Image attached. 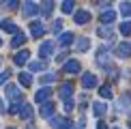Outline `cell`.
<instances>
[{
	"label": "cell",
	"mask_w": 131,
	"mask_h": 129,
	"mask_svg": "<svg viewBox=\"0 0 131 129\" xmlns=\"http://www.w3.org/2000/svg\"><path fill=\"white\" fill-rule=\"evenodd\" d=\"M82 86H84L86 90L95 88V86H97V75L95 73H84V75H82Z\"/></svg>",
	"instance_id": "3957f363"
},
{
	"label": "cell",
	"mask_w": 131,
	"mask_h": 129,
	"mask_svg": "<svg viewBox=\"0 0 131 129\" xmlns=\"http://www.w3.org/2000/svg\"><path fill=\"white\" fill-rule=\"evenodd\" d=\"M97 62H99L101 67H105V69H110V64H107V62H110V52H107L105 47H101V50L97 52Z\"/></svg>",
	"instance_id": "5b68a950"
},
{
	"label": "cell",
	"mask_w": 131,
	"mask_h": 129,
	"mask_svg": "<svg viewBox=\"0 0 131 129\" xmlns=\"http://www.w3.org/2000/svg\"><path fill=\"white\" fill-rule=\"evenodd\" d=\"M19 116L24 118L26 123H30V121H32V116H35V114H32V105L24 103V105H21V112H19Z\"/></svg>",
	"instance_id": "5bb4252c"
},
{
	"label": "cell",
	"mask_w": 131,
	"mask_h": 129,
	"mask_svg": "<svg viewBox=\"0 0 131 129\" xmlns=\"http://www.w3.org/2000/svg\"><path fill=\"white\" fill-rule=\"evenodd\" d=\"M52 114H54V103H52V101L43 103V105H41V116H43V118H52Z\"/></svg>",
	"instance_id": "2e32d148"
},
{
	"label": "cell",
	"mask_w": 131,
	"mask_h": 129,
	"mask_svg": "<svg viewBox=\"0 0 131 129\" xmlns=\"http://www.w3.org/2000/svg\"><path fill=\"white\" fill-rule=\"evenodd\" d=\"M7 7H9V9H17V0H9Z\"/></svg>",
	"instance_id": "d590c367"
},
{
	"label": "cell",
	"mask_w": 131,
	"mask_h": 129,
	"mask_svg": "<svg viewBox=\"0 0 131 129\" xmlns=\"http://www.w3.org/2000/svg\"><path fill=\"white\" fill-rule=\"evenodd\" d=\"M114 19H116V11H103V13H101V22H103V24H112V22Z\"/></svg>",
	"instance_id": "ac0fdd59"
},
{
	"label": "cell",
	"mask_w": 131,
	"mask_h": 129,
	"mask_svg": "<svg viewBox=\"0 0 131 129\" xmlns=\"http://www.w3.org/2000/svg\"><path fill=\"white\" fill-rule=\"evenodd\" d=\"M50 97H52V88H41V90H37L35 101H37V103H47Z\"/></svg>",
	"instance_id": "8992f818"
},
{
	"label": "cell",
	"mask_w": 131,
	"mask_h": 129,
	"mask_svg": "<svg viewBox=\"0 0 131 129\" xmlns=\"http://www.w3.org/2000/svg\"><path fill=\"white\" fill-rule=\"evenodd\" d=\"M52 52H54V43H52V41H43L41 45H39V56H41V58L52 56Z\"/></svg>",
	"instance_id": "52a82bcc"
},
{
	"label": "cell",
	"mask_w": 131,
	"mask_h": 129,
	"mask_svg": "<svg viewBox=\"0 0 131 129\" xmlns=\"http://www.w3.org/2000/svg\"><path fill=\"white\" fill-rule=\"evenodd\" d=\"M62 71L64 73H78L80 71V62L78 60H67V62H64V67H62Z\"/></svg>",
	"instance_id": "4fadbf2b"
},
{
	"label": "cell",
	"mask_w": 131,
	"mask_h": 129,
	"mask_svg": "<svg viewBox=\"0 0 131 129\" xmlns=\"http://www.w3.org/2000/svg\"><path fill=\"white\" fill-rule=\"evenodd\" d=\"M0 64H2V58H0Z\"/></svg>",
	"instance_id": "60d3db41"
},
{
	"label": "cell",
	"mask_w": 131,
	"mask_h": 129,
	"mask_svg": "<svg viewBox=\"0 0 131 129\" xmlns=\"http://www.w3.org/2000/svg\"><path fill=\"white\" fill-rule=\"evenodd\" d=\"M97 129H107V125H105V123H99V125H97Z\"/></svg>",
	"instance_id": "74e56055"
},
{
	"label": "cell",
	"mask_w": 131,
	"mask_h": 129,
	"mask_svg": "<svg viewBox=\"0 0 131 129\" xmlns=\"http://www.w3.org/2000/svg\"><path fill=\"white\" fill-rule=\"evenodd\" d=\"M7 129H15V127H7Z\"/></svg>",
	"instance_id": "ab89813d"
},
{
	"label": "cell",
	"mask_w": 131,
	"mask_h": 129,
	"mask_svg": "<svg viewBox=\"0 0 131 129\" xmlns=\"http://www.w3.org/2000/svg\"><path fill=\"white\" fill-rule=\"evenodd\" d=\"M52 30H54V32L58 35V32L62 30V22H60V19H58V22H54V28H52Z\"/></svg>",
	"instance_id": "836d02e7"
},
{
	"label": "cell",
	"mask_w": 131,
	"mask_h": 129,
	"mask_svg": "<svg viewBox=\"0 0 131 129\" xmlns=\"http://www.w3.org/2000/svg\"><path fill=\"white\" fill-rule=\"evenodd\" d=\"M71 95H73V84H71V82L62 84V86H60V97L67 101V99H71Z\"/></svg>",
	"instance_id": "9a60e30c"
},
{
	"label": "cell",
	"mask_w": 131,
	"mask_h": 129,
	"mask_svg": "<svg viewBox=\"0 0 131 129\" xmlns=\"http://www.w3.org/2000/svg\"><path fill=\"white\" fill-rule=\"evenodd\" d=\"M62 13H73V2L71 0H64L62 2Z\"/></svg>",
	"instance_id": "f1b7e54d"
},
{
	"label": "cell",
	"mask_w": 131,
	"mask_h": 129,
	"mask_svg": "<svg viewBox=\"0 0 131 129\" xmlns=\"http://www.w3.org/2000/svg\"><path fill=\"white\" fill-rule=\"evenodd\" d=\"M121 13L125 17H131V2H121Z\"/></svg>",
	"instance_id": "cb8c5ba5"
},
{
	"label": "cell",
	"mask_w": 131,
	"mask_h": 129,
	"mask_svg": "<svg viewBox=\"0 0 131 129\" xmlns=\"http://www.w3.org/2000/svg\"><path fill=\"white\" fill-rule=\"evenodd\" d=\"M88 19H90V13H88V11H84V9H82V11H75V15H73V22H75V24H86Z\"/></svg>",
	"instance_id": "30bf717a"
},
{
	"label": "cell",
	"mask_w": 131,
	"mask_h": 129,
	"mask_svg": "<svg viewBox=\"0 0 131 129\" xmlns=\"http://www.w3.org/2000/svg\"><path fill=\"white\" fill-rule=\"evenodd\" d=\"M97 35H99V37H103V39H110L112 41V30L110 28H105V26H99V28H97Z\"/></svg>",
	"instance_id": "603a6c76"
},
{
	"label": "cell",
	"mask_w": 131,
	"mask_h": 129,
	"mask_svg": "<svg viewBox=\"0 0 131 129\" xmlns=\"http://www.w3.org/2000/svg\"><path fill=\"white\" fill-rule=\"evenodd\" d=\"M121 32H123V35H131V22H125V24H121Z\"/></svg>",
	"instance_id": "f546056e"
},
{
	"label": "cell",
	"mask_w": 131,
	"mask_h": 129,
	"mask_svg": "<svg viewBox=\"0 0 131 129\" xmlns=\"http://www.w3.org/2000/svg\"><path fill=\"white\" fill-rule=\"evenodd\" d=\"M43 32H45V26H43L41 22H32V24H30V37H32V39L43 37Z\"/></svg>",
	"instance_id": "277c9868"
},
{
	"label": "cell",
	"mask_w": 131,
	"mask_h": 129,
	"mask_svg": "<svg viewBox=\"0 0 131 129\" xmlns=\"http://www.w3.org/2000/svg\"><path fill=\"white\" fill-rule=\"evenodd\" d=\"M71 110H73V101L67 99V101H64V112H71Z\"/></svg>",
	"instance_id": "e575fe53"
},
{
	"label": "cell",
	"mask_w": 131,
	"mask_h": 129,
	"mask_svg": "<svg viewBox=\"0 0 131 129\" xmlns=\"http://www.w3.org/2000/svg\"><path fill=\"white\" fill-rule=\"evenodd\" d=\"M4 93H7V97L11 101H15V103H19L21 101V88L15 84H7V88H4Z\"/></svg>",
	"instance_id": "6da1fadb"
},
{
	"label": "cell",
	"mask_w": 131,
	"mask_h": 129,
	"mask_svg": "<svg viewBox=\"0 0 131 129\" xmlns=\"http://www.w3.org/2000/svg\"><path fill=\"white\" fill-rule=\"evenodd\" d=\"M114 129H118V127H114Z\"/></svg>",
	"instance_id": "7bdbcfd3"
},
{
	"label": "cell",
	"mask_w": 131,
	"mask_h": 129,
	"mask_svg": "<svg viewBox=\"0 0 131 129\" xmlns=\"http://www.w3.org/2000/svg\"><path fill=\"white\" fill-rule=\"evenodd\" d=\"M52 11H54V2H45V4L41 7V13L45 15V17H50V13H52Z\"/></svg>",
	"instance_id": "484cf974"
},
{
	"label": "cell",
	"mask_w": 131,
	"mask_h": 129,
	"mask_svg": "<svg viewBox=\"0 0 131 129\" xmlns=\"http://www.w3.org/2000/svg\"><path fill=\"white\" fill-rule=\"evenodd\" d=\"M116 56L129 58L131 56V43H118V45H116Z\"/></svg>",
	"instance_id": "9c48e42d"
},
{
	"label": "cell",
	"mask_w": 131,
	"mask_h": 129,
	"mask_svg": "<svg viewBox=\"0 0 131 129\" xmlns=\"http://www.w3.org/2000/svg\"><path fill=\"white\" fill-rule=\"evenodd\" d=\"M43 69H45V62H43V60L30 62V71H43Z\"/></svg>",
	"instance_id": "d4e9b609"
},
{
	"label": "cell",
	"mask_w": 131,
	"mask_h": 129,
	"mask_svg": "<svg viewBox=\"0 0 131 129\" xmlns=\"http://www.w3.org/2000/svg\"><path fill=\"white\" fill-rule=\"evenodd\" d=\"M28 58H30V52H28V50H21V52H17V54L13 56V62L17 64V67H21V64L28 62Z\"/></svg>",
	"instance_id": "ba28073f"
},
{
	"label": "cell",
	"mask_w": 131,
	"mask_h": 129,
	"mask_svg": "<svg viewBox=\"0 0 131 129\" xmlns=\"http://www.w3.org/2000/svg\"><path fill=\"white\" fill-rule=\"evenodd\" d=\"M129 103H131V95H123L121 97V107H129Z\"/></svg>",
	"instance_id": "1f68e13d"
},
{
	"label": "cell",
	"mask_w": 131,
	"mask_h": 129,
	"mask_svg": "<svg viewBox=\"0 0 131 129\" xmlns=\"http://www.w3.org/2000/svg\"><path fill=\"white\" fill-rule=\"evenodd\" d=\"M37 13H41V7L37 2H24V7H21V15L24 17H32Z\"/></svg>",
	"instance_id": "7a4b0ae2"
},
{
	"label": "cell",
	"mask_w": 131,
	"mask_h": 129,
	"mask_svg": "<svg viewBox=\"0 0 131 129\" xmlns=\"http://www.w3.org/2000/svg\"><path fill=\"white\" fill-rule=\"evenodd\" d=\"M64 129H73V125H71V123H69V125H67V127H64Z\"/></svg>",
	"instance_id": "f35d334b"
},
{
	"label": "cell",
	"mask_w": 131,
	"mask_h": 129,
	"mask_svg": "<svg viewBox=\"0 0 131 129\" xmlns=\"http://www.w3.org/2000/svg\"><path fill=\"white\" fill-rule=\"evenodd\" d=\"M50 125H52L54 129H64V127L69 125V121H67V118H62V116H52Z\"/></svg>",
	"instance_id": "7c38bea8"
},
{
	"label": "cell",
	"mask_w": 131,
	"mask_h": 129,
	"mask_svg": "<svg viewBox=\"0 0 131 129\" xmlns=\"http://www.w3.org/2000/svg\"><path fill=\"white\" fill-rule=\"evenodd\" d=\"M0 26H2V30H7V32H17V26H15V22H11V19H2L0 22Z\"/></svg>",
	"instance_id": "d6986e66"
},
{
	"label": "cell",
	"mask_w": 131,
	"mask_h": 129,
	"mask_svg": "<svg viewBox=\"0 0 131 129\" xmlns=\"http://www.w3.org/2000/svg\"><path fill=\"white\" fill-rule=\"evenodd\" d=\"M99 95L103 97V99H110V97H112V88H110V86H101V88H99Z\"/></svg>",
	"instance_id": "83f0119b"
},
{
	"label": "cell",
	"mask_w": 131,
	"mask_h": 129,
	"mask_svg": "<svg viewBox=\"0 0 131 129\" xmlns=\"http://www.w3.org/2000/svg\"><path fill=\"white\" fill-rule=\"evenodd\" d=\"M75 47H78V52H86L90 47V39H88V37H80L78 43H75Z\"/></svg>",
	"instance_id": "e0dca14e"
},
{
	"label": "cell",
	"mask_w": 131,
	"mask_h": 129,
	"mask_svg": "<svg viewBox=\"0 0 131 129\" xmlns=\"http://www.w3.org/2000/svg\"><path fill=\"white\" fill-rule=\"evenodd\" d=\"M54 80H56V73H43L41 75V82L43 84H52Z\"/></svg>",
	"instance_id": "4316f807"
},
{
	"label": "cell",
	"mask_w": 131,
	"mask_h": 129,
	"mask_svg": "<svg viewBox=\"0 0 131 129\" xmlns=\"http://www.w3.org/2000/svg\"><path fill=\"white\" fill-rule=\"evenodd\" d=\"M21 105H24L21 101H19V103H13V105L9 107V112H11V114H19V112H21Z\"/></svg>",
	"instance_id": "4dcf8cb0"
},
{
	"label": "cell",
	"mask_w": 131,
	"mask_h": 129,
	"mask_svg": "<svg viewBox=\"0 0 131 129\" xmlns=\"http://www.w3.org/2000/svg\"><path fill=\"white\" fill-rule=\"evenodd\" d=\"M7 112V107H4V103H2V99H0V114H4Z\"/></svg>",
	"instance_id": "8d00e7d4"
},
{
	"label": "cell",
	"mask_w": 131,
	"mask_h": 129,
	"mask_svg": "<svg viewBox=\"0 0 131 129\" xmlns=\"http://www.w3.org/2000/svg\"><path fill=\"white\" fill-rule=\"evenodd\" d=\"M0 45H2V39H0Z\"/></svg>",
	"instance_id": "b9f144b4"
},
{
	"label": "cell",
	"mask_w": 131,
	"mask_h": 129,
	"mask_svg": "<svg viewBox=\"0 0 131 129\" xmlns=\"http://www.w3.org/2000/svg\"><path fill=\"white\" fill-rule=\"evenodd\" d=\"M9 75H11L9 71H0V86H2V84H4V82L9 80Z\"/></svg>",
	"instance_id": "d6a6232c"
},
{
	"label": "cell",
	"mask_w": 131,
	"mask_h": 129,
	"mask_svg": "<svg viewBox=\"0 0 131 129\" xmlns=\"http://www.w3.org/2000/svg\"><path fill=\"white\" fill-rule=\"evenodd\" d=\"M105 103H101V101H97V103H92V112H95V116H103L105 114Z\"/></svg>",
	"instance_id": "7402d4cb"
},
{
	"label": "cell",
	"mask_w": 131,
	"mask_h": 129,
	"mask_svg": "<svg viewBox=\"0 0 131 129\" xmlns=\"http://www.w3.org/2000/svg\"><path fill=\"white\" fill-rule=\"evenodd\" d=\"M19 84H21V86H26V88H28V86L32 84V75H30L28 71H21V73H19Z\"/></svg>",
	"instance_id": "44dd1931"
},
{
	"label": "cell",
	"mask_w": 131,
	"mask_h": 129,
	"mask_svg": "<svg viewBox=\"0 0 131 129\" xmlns=\"http://www.w3.org/2000/svg\"><path fill=\"white\" fill-rule=\"evenodd\" d=\"M26 39H28V37H26L21 30H17V32H15V37L11 39V47H19V45H24Z\"/></svg>",
	"instance_id": "8fae6325"
},
{
	"label": "cell",
	"mask_w": 131,
	"mask_h": 129,
	"mask_svg": "<svg viewBox=\"0 0 131 129\" xmlns=\"http://www.w3.org/2000/svg\"><path fill=\"white\" fill-rule=\"evenodd\" d=\"M73 41H75V35H73V32H62L60 39H58L60 45H69V43H73Z\"/></svg>",
	"instance_id": "ffe728a7"
}]
</instances>
